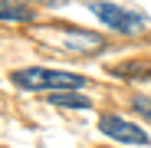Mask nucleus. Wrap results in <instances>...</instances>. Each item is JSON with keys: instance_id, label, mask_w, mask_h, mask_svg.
Instances as JSON below:
<instances>
[{"instance_id": "39448f33", "label": "nucleus", "mask_w": 151, "mask_h": 148, "mask_svg": "<svg viewBox=\"0 0 151 148\" xmlns=\"http://www.w3.org/2000/svg\"><path fill=\"white\" fill-rule=\"evenodd\" d=\"M49 102L63 109H89V99L79 92H49Z\"/></svg>"}, {"instance_id": "f03ea898", "label": "nucleus", "mask_w": 151, "mask_h": 148, "mask_svg": "<svg viewBox=\"0 0 151 148\" xmlns=\"http://www.w3.org/2000/svg\"><path fill=\"white\" fill-rule=\"evenodd\" d=\"M89 7H92V13L102 20L105 27H112V30H118V33H135V30L141 27V17L132 13L128 7L105 4V0H95V4H89Z\"/></svg>"}, {"instance_id": "7ed1b4c3", "label": "nucleus", "mask_w": 151, "mask_h": 148, "mask_svg": "<svg viewBox=\"0 0 151 148\" xmlns=\"http://www.w3.org/2000/svg\"><path fill=\"white\" fill-rule=\"evenodd\" d=\"M99 129H102L109 138H115V142H128V145H148L145 129L132 125V122H125L122 115H102V118H99Z\"/></svg>"}, {"instance_id": "423d86ee", "label": "nucleus", "mask_w": 151, "mask_h": 148, "mask_svg": "<svg viewBox=\"0 0 151 148\" xmlns=\"http://www.w3.org/2000/svg\"><path fill=\"white\" fill-rule=\"evenodd\" d=\"M135 109H138L145 118H151V99H145V95H141V99H135Z\"/></svg>"}, {"instance_id": "f257e3e1", "label": "nucleus", "mask_w": 151, "mask_h": 148, "mask_svg": "<svg viewBox=\"0 0 151 148\" xmlns=\"http://www.w3.org/2000/svg\"><path fill=\"white\" fill-rule=\"evenodd\" d=\"M20 89H30V92H72L79 89L86 79L76 76V72H59V69H40V66H30V69H17L10 76Z\"/></svg>"}, {"instance_id": "20e7f679", "label": "nucleus", "mask_w": 151, "mask_h": 148, "mask_svg": "<svg viewBox=\"0 0 151 148\" xmlns=\"http://www.w3.org/2000/svg\"><path fill=\"white\" fill-rule=\"evenodd\" d=\"M0 20H17V23H23V20H33V10H30L27 4L0 0Z\"/></svg>"}]
</instances>
